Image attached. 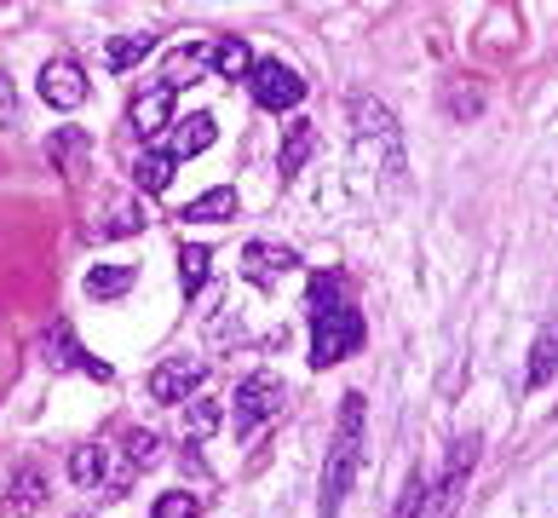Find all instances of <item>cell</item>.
Segmentation results:
<instances>
[{"label": "cell", "mask_w": 558, "mask_h": 518, "mask_svg": "<svg viewBox=\"0 0 558 518\" xmlns=\"http://www.w3.org/2000/svg\"><path fill=\"white\" fill-rule=\"evenodd\" d=\"M202 64H213V47H178V52L168 58V87L196 82V70H202Z\"/></svg>", "instance_id": "ac0fdd59"}, {"label": "cell", "mask_w": 558, "mask_h": 518, "mask_svg": "<svg viewBox=\"0 0 558 518\" xmlns=\"http://www.w3.org/2000/svg\"><path fill=\"white\" fill-rule=\"evenodd\" d=\"M236 266H243V276H248L253 288H276L294 266H300V259H294L288 248H276V243H248Z\"/></svg>", "instance_id": "8992f818"}, {"label": "cell", "mask_w": 558, "mask_h": 518, "mask_svg": "<svg viewBox=\"0 0 558 518\" xmlns=\"http://www.w3.org/2000/svg\"><path fill=\"white\" fill-rule=\"evenodd\" d=\"M248 87H253V98L265 110H294L306 98V82H300V70L294 64H283V58H265V64H253V75H248Z\"/></svg>", "instance_id": "277c9868"}, {"label": "cell", "mask_w": 558, "mask_h": 518, "mask_svg": "<svg viewBox=\"0 0 558 518\" xmlns=\"http://www.w3.org/2000/svg\"><path fill=\"white\" fill-rule=\"evenodd\" d=\"M357 467H363V392H346V404H340V432H334L328 467H323V513H328V518L340 513Z\"/></svg>", "instance_id": "7a4b0ae2"}, {"label": "cell", "mask_w": 558, "mask_h": 518, "mask_svg": "<svg viewBox=\"0 0 558 518\" xmlns=\"http://www.w3.org/2000/svg\"><path fill=\"white\" fill-rule=\"evenodd\" d=\"M213 138H219V122H213V115H190V122L173 127V150H168V156H173V162H178V156H202Z\"/></svg>", "instance_id": "30bf717a"}, {"label": "cell", "mask_w": 558, "mask_h": 518, "mask_svg": "<svg viewBox=\"0 0 558 518\" xmlns=\"http://www.w3.org/2000/svg\"><path fill=\"white\" fill-rule=\"evenodd\" d=\"M133 178H138V190H168L173 185V156L168 150H145V156H138V162H133Z\"/></svg>", "instance_id": "5bb4252c"}, {"label": "cell", "mask_w": 558, "mask_h": 518, "mask_svg": "<svg viewBox=\"0 0 558 518\" xmlns=\"http://www.w3.org/2000/svg\"><path fill=\"white\" fill-rule=\"evenodd\" d=\"M127 288H133V271L127 266H92L87 271V294H92V300H122Z\"/></svg>", "instance_id": "9a60e30c"}, {"label": "cell", "mask_w": 558, "mask_h": 518, "mask_svg": "<svg viewBox=\"0 0 558 518\" xmlns=\"http://www.w3.org/2000/svg\"><path fill=\"white\" fill-rule=\"evenodd\" d=\"M70 478H75L82 490H92L98 478H104V449H98V444H82V449L70 455Z\"/></svg>", "instance_id": "44dd1931"}, {"label": "cell", "mask_w": 558, "mask_h": 518, "mask_svg": "<svg viewBox=\"0 0 558 518\" xmlns=\"http://www.w3.org/2000/svg\"><path fill=\"white\" fill-rule=\"evenodd\" d=\"M213 70H219V75H231V82H248V75H253V52H248V41H236V35L213 41Z\"/></svg>", "instance_id": "4fadbf2b"}, {"label": "cell", "mask_w": 558, "mask_h": 518, "mask_svg": "<svg viewBox=\"0 0 558 518\" xmlns=\"http://www.w3.org/2000/svg\"><path fill=\"white\" fill-rule=\"evenodd\" d=\"M472 461H478V437H461V444H455V455H449V467H444V478H437V490H426V513H421V518H455Z\"/></svg>", "instance_id": "5b68a950"}, {"label": "cell", "mask_w": 558, "mask_h": 518, "mask_svg": "<svg viewBox=\"0 0 558 518\" xmlns=\"http://www.w3.org/2000/svg\"><path fill=\"white\" fill-rule=\"evenodd\" d=\"M231 213H236V190L219 185V190H208V196H196V202L178 213V219H185V225H219V219H231Z\"/></svg>", "instance_id": "7c38bea8"}, {"label": "cell", "mask_w": 558, "mask_h": 518, "mask_svg": "<svg viewBox=\"0 0 558 518\" xmlns=\"http://www.w3.org/2000/svg\"><path fill=\"white\" fill-rule=\"evenodd\" d=\"M219 421H225V415H219L213 397H190V409H185V437H190V444H202V437L219 432Z\"/></svg>", "instance_id": "2e32d148"}, {"label": "cell", "mask_w": 558, "mask_h": 518, "mask_svg": "<svg viewBox=\"0 0 558 518\" xmlns=\"http://www.w3.org/2000/svg\"><path fill=\"white\" fill-rule=\"evenodd\" d=\"M150 518H196V495H185V490H168L162 502H156V513Z\"/></svg>", "instance_id": "7402d4cb"}, {"label": "cell", "mask_w": 558, "mask_h": 518, "mask_svg": "<svg viewBox=\"0 0 558 518\" xmlns=\"http://www.w3.org/2000/svg\"><path fill=\"white\" fill-rule=\"evenodd\" d=\"M202 374L208 369L196 363V357H168V363L150 374V397H156V404H185V397L202 386Z\"/></svg>", "instance_id": "52a82bcc"}, {"label": "cell", "mask_w": 558, "mask_h": 518, "mask_svg": "<svg viewBox=\"0 0 558 518\" xmlns=\"http://www.w3.org/2000/svg\"><path fill=\"white\" fill-rule=\"evenodd\" d=\"M156 47V35L150 29H138V35H115V41H104V70H133V64H145V52Z\"/></svg>", "instance_id": "8fae6325"}, {"label": "cell", "mask_w": 558, "mask_h": 518, "mask_svg": "<svg viewBox=\"0 0 558 518\" xmlns=\"http://www.w3.org/2000/svg\"><path fill=\"white\" fill-rule=\"evenodd\" d=\"M558 374V329H542V341L530 351V386H547Z\"/></svg>", "instance_id": "e0dca14e"}, {"label": "cell", "mask_w": 558, "mask_h": 518, "mask_svg": "<svg viewBox=\"0 0 558 518\" xmlns=\"http://www.w3.org/2000/svg\"><path fill=\"white\" fill-rule=\"evenodd\" d=\"M12 502L29 513L35 502H41V478H35V472H17V490H12Z\"/></svg>", "instance_id": "603a6c76"}, {"label": "cell", "mask_w": 558, "mask_h": 518, "mask_svg": "<svg viewBox=\"0 0 558 518\" xmlns=\"http://www.w3.org/2000/svg\"><path fill=\"white\" fill-rule=\"evenodd\" d=\"M127 455H133L138 467H150V461H156V432H133V437H127Z\"/></svg>", "instance_id": "cb8c5ba5"}, {"label": "cell", "mask_w": 558, "mask_h": 518, "mask_svg": "<svg viewBox=\"0 0 558 518\" xmlns=\"http://www.w3.org/2000/svg\"><path fill=\"white\" fill-rule=\"evenodd\" d=\"M41 98H47L52 110H82V104H87V75L58 58V64L41 70Z\"/></svg>", "instance_id": "ba28073f"}, {"label": "cell", "mask_w": 558, "mask_h": 518, "mask_svg": "<svg viewBox=\"0 0 558 518\" xmlns=\"http://www.w3.org/2000/svg\"><path fill=\"white\" fill-rule=\"evenodd\" d=\"M271 415H283V381H276V374H248V381L236 386V409H231L236 437H248L253 427H265Z\"/></svg>", "instance_id": "3957f363"}, {"label": "cell", "mask_w": 558, "mask_h": 518, "mask_svg": "<svg viewBox=\"0 0 558 518\" xmlns=\"http://www.w3.org/2000/svg\"><path fill=\"white\" fill-rule=\"evenodd\" d=\"M168 122H173V87H168V82L133 98V127L145 133V138H150V133H162Z\"/></svg>", "instance_id": "9c48e42d"}, {"label": "cell", "mask_w": 558, "mask_h": 518, "mask_svg": "<svg viewBox=\"0 0 558 518\" xmlns=\"http://www.w3.org/2000/svg\"><path fill=\"white\" fill-rule=\"evenodd\" d=\"M311 145H317L311 122H288V145H283V178H294V173H300V162L311 156Z\"/></svg>", "instance_id": "d6986e66"}, {"label": "cell", "mask_w": 558, "mask_h": 518, "mask_svg": "<svg viewBox=\"0 0 558 518\" xmlns=\"http://www.w3.org/2000/svg\"><path fill=\"white\" fill-rule=\"evenodd\" d=\"M351 351H363V317L334 294L328 276H311V363L328 369L346 363Z\"/></svg>", "instance_id": "6da1fadb"}, {"label": "cell", "mask_w": 558, "mask_h": 518, "mask_svg": "<svg viewBox=\"0 0 558 518\" xmlns=\"http://www.w3.org/2000/svg\"><path fill=\"white\" fill-rule=\"evenodd\" d=\"M208 248H196V243H185V248H178V283H185V294H196V288H202L208 283Z\"/></svg>", "instance_id": "ffe728a7"}]
</instances>
